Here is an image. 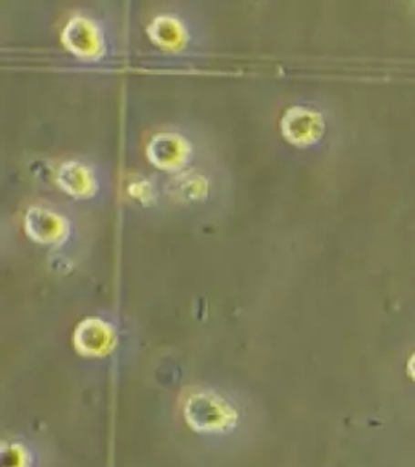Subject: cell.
<instances>
[{
  "label": "cell",
  "instance_id": "1",
  "mask_svg": "<svg viewBox=\"0 0 415 467\" xmlns=\"http://www.w3.org/2000/svg\"><path fill=\"white\" fill-rule=\"evenodd\" d=\"M183 420L190 429L204 437H226L241 425V402L233 394L213 387H193L183 394Z\"/></svg>",
  "mask_w": 415,
  "mask_h": 467
},
{
  "label": "cell",
  "instance_id": "2",
  "mask_svg": "<svg viewBox=\"0 0 415 467\" xmlns=\"http://www.w3.org/2000/svg\"><path fill=\"white\" fill-rule=\"evenodd\" d=\"M49 460L36 438L12 433L2 441V467H51Z\"/></svg>",
  "mask_w": 415,
  "mask_h": 467
},
{
  "label": "cell",
  "instance_id": "3",
  "mask_svg": "<svg viewBox=\"0 0 415 467\" xmlns=\"http://www.w3.org/2000/svg\"><path fill=\"white\" fill-rule=\"evenodd\" d=\"M408 372L412 379H415V352L412 354V358H409Z\"/></svg>",
  "mask_w": 415,
  "mask_h": 467
}]
</instances>
